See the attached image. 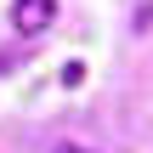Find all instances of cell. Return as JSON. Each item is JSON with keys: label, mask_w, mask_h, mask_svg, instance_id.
<instances>
[{"label": "cell", "mask_w": 153, "mask_h": 153, "mask_svg": "<svg viewBox=\"0 0 153 153\" xmlns=\"http://www.w3.org/2000/svg\"><path fill=\"white\" fill-rule=\"evenodd\" d=\"M57 17V0H11V28L17 34H45Z\"/></svg>", "instance_id": "cell-1"}, {"label": "cell", "mask_w": 153, "mask_h": 153, "mask_svg": "<svg viewBox=\"0 0 153 153\" xmlns=\"http://www.w3.org/2000/svg\"><path fill=\"white\" fill-rule=\"evenodd\" d=\"M62 153H91V148H62Z\"/></svg>", "instance_id": "cell-2"}]
</instances>
